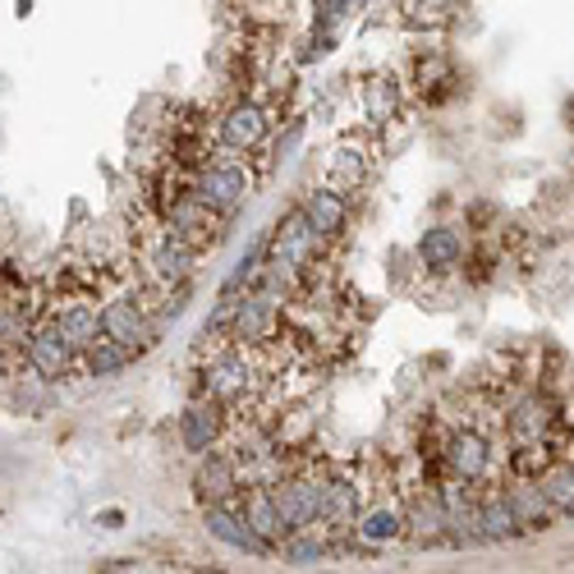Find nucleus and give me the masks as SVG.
<instances>
[{
  "label": "nucleus",
  "instance_id": "7",
  "mask_svg": "<svg viewBox=\"0 0 574 574\" xmlns=\"http://www.w3.org/2000/svg\"><path fill=\"white\" fill-rule=\"evenodd\" d=\"M253 390V368H249V354L244 349H230L221 358H211L207 368V396H217L221 405L244 400Z\"/></svg>",
  "mask_w": 574,
  "mask_h": 574
},
{
  "label": "nucleus",
  "instance_id": "8",
  "mask_svg": "<svg viewBox=\"0 0 574 574\" xmlns=\"http://www.w3.org/2000/svg\"><path fill=\"white\" fill-rule=\"evenodd\" d=\"M217 230H221V211L211 207V202H202L198 194L194 198H179L175 207H170V234H179L185 244H211L217 239Z\"/></svg>",
  "mask_w": 574,
  "mask_h": 574
},
{
  "label": "nucleus",
  "instance_id": "16",
  "mask_svg": "<svg viewBox=\"0 0 574 574\" xmlns=\"http://www.w3.org/2000/svg\"><path fill=\"white\" fill-rule=\"evenodd\" d=\"M304 217L313 221V230H317L322 239H336V234L345 230V221H349V207H345L341 189H313V194L304 198Z\"/></svg>",
  "mask_w": 574,
  "mask_h": 574
},
{
  "label": "nucleus",
  "instance_id": "15",
  "mask_svg": "<svg viewBox=\"0 0 574 574\" xmlns=\"http://www.w3.org/2000/svg\"><path fill=\"white\" fill-rule=\"evenodd\" d=\"M221 138H226V147H234V153H249V147H258L267 138V111L253 106V102L234 106L221 125Z\"/></svg>",
  "mask_w": 574,
  "mask_h": 574
},
{
  "label": "nucleus",
  "instance_id": "28",
  "mask_svg": "<svg viewBox=\"0 0 574 574\" xmlns=\"http://www.w3.org/2000/svg\"><path fill=\"white\" fill-rule=\"evenodd\" d=\"M364 102H368L373 119H390V115H396V106H400V93H396V83H390V79H377V83H368Z\"/></svg>",
  "mask_w": 574,
  "mask_h": 574
},
{
  "label": "nucleus",
  "instance_id": "27",
  "mask_svg": "<svg viewBox=\"0 0 574 574\" xmlns=\"http://www.w3.org/2000/svg\"><path fill=\"white\" fill-rule=\"evenodd\" d=\"M281 552H285V561H294V565H309V561H322V556H326V542H322L317 529L309 524V529H294V533L281 542Z\"/></svg>",
  "mask_w": 574,
  "mask_h": 574
},
{
  "label": "nucleus",
  "instance_id": "9",
  "mask_svg": "<svg viewBox=\"0 0 574 574\" xmlns=\"http://www.w3.org/2000/svg\"><path fill=\"white\" fill-rule=\"evenodd\" d=\"M102 336H111L115 345H125L129 354L147 349V317L138 309V299H111V304L102 309Z\"/></svg>",
  "mask_w": 574,
  "mask_h": 574
},
{
  "label": "nucleus",
  "instance_id": "17",
  "mask_svg": "<svg viewBox=\"0 0 574 574\" xmlns=\"http://www.w3.org/2000/svg\"><path fill=\"white\" fill-rule=\"evenodd\" d=\"M194 488L202 501H230L239 492V465L226 456H207L194 473Z\"/></svg>",
  "mask_w": 574,
  "mask_h": 574
},
{
  "label": "nucleus",
  "instance_id": "1",
  "mask_svg": "<svg viewBox=\"0 0 574 574\" xmlns=\"http://www.w3.org/2000/svg\"><path fill=\"white\" fill-rule=\"evenodd\" d=\"M249 194H253V179H249V170L239 161H217V166H207L202 179H198V198L217 207L221 217H230V211L244 207Z\"/></svg>",
  "mask_w": 574,
  "mask_h": 574
},
{
  "label": "nucleus",
  "instance_id": "25",
  "mask_svg": "<svg viewBox=\"0 0 574 574\" xmlns=\"http://www.w3.org/2000/svg\"><path fill=\"white\" fill-rule=\"evenodd\" d=\"M125 364H129V349H125V345H115L111 336H97L93 345L83 349V368L93 373V377H115Z\"/></svg>",
  "mask_w": 574,
  "mask_h": 574
},
{
  "label": "nucleus",
  "instance_id": "3",
  "mask_svg": "<svg viewBox=\"0 0 574 574\" xmlns=\"http://www.w3.org/2000/svg\"><path fill=\"white\" fill-rule=\"evenodd\" d=\"M317 253H322V234H317L313 221L304 217V207L290 211V217L276 226V239H271V258H281V262H290L294 271H304V267L317 262Z\"/></svg>",
  "mask_w": 574,
  "mask_h": 574
},
{
  "label": "nucleus",
  "instance_id": "14",
  "mask_svg": "<svg viewBox=\"0 0 574 574\" xmlns=\"http://www.w3.org/2000/svg\"><path fill=\"white\" fill-rule=\"evenodd\" d=\"M465 258V239L446 226H432L428 234L418 239V262L432 271V276H446V271H456Z\"/></svg>",
  "mask_w": 574,
  "mask_h": 574
},
{
  "label": "nucleus",
  "instance_id": "23",
  "mask_svg": "<svg viewBox=\"0 0 574 574\" xmlns=\"http://www.w3.org/2000/svg\"><path fill=\"white\" fill-rule=\"evenodd\" d=\"M55 322L65 326V336H70L79 349H87V345L102 336V313H97V304H87V299H74V304H65Z\"/></svg>",
  "mask_w": 574,
  "mask_h": 574
},
{
  "label": "nucleus",
  "instance_id": "6",
  "mask_svg": "<svg viewBox=\"0 0 574 574\" xmlns=\"http://www.w3.org/2000/svg\"><path fill=\"white\" fill-rule=\"evenodd\" d=\"M446 469L456 473V478H465V482H482V478H488L492 473V441H488V432L465 428V432L450 437Z\"/></svg>",
  "mask_w": 574,
  "mask_h": 574
},
{
  "label": "nucleus",
  "instance_id": "22",
  "mask_svg": "<svg viewBox=\"0 0 574 574\" xmlns=\"http://www.w3.org/2000/svg\"><path fill=\"white\" fill-rule=\"evenodd\" d=\"M510 505H515V515H520V529H524V533H542V529H547V524L556 520L552 501L542 497V488H538L533 478L524 482V488L510 492Z\"/></svg>",
  "mask_w": 574,
  "mask_h": 574
},
{
  "label": "nucleus",
  "instance_id": "12",
  "mask_svg": "<svg viewBox=\"0 0 574 574\" xmlns=\"http://www.w3.org/2000/svg\"><path fill=\"white\" fill-rule=\"evenodd\" d=\"M552 428H556V409L547 400H524L515 414H510L505 422V432L515 446H542V441H552Z\"/></svg>",
  "mask_w": 574,
  "mask_h": 574
},
{
  "label": "nucleus",
  "instance_id": "4",
  "mask_svg": "<svg viewBox=\"0 0 574 574\" xmlns=\"http://www.w3.org/2000/svg\"><path fill=\"white\" fill-rule=\"evenodd\" d=\"M276 492V505H281V515L294 529H309V524H322V497H326V478H285L281 488H271Z\"/></svg>",
  "mask_w": 574,
  "mask_h": 574
},
{
  "label": "nucleus",
  "instance_id": "21",
  "mask_svg": "<svg viewBox=\"0 0 574 574\" xmlns=\"http://www.w3.org/2000/svg\"><path fill=\"white\" fill-rule=\"evenodd\" d=\"M194 258H198V249H194V244H185V239H179V234L161 239L157 253H153V271H157V281H175V285H185V281H189V271H194Z\"/></svg>",
  "mask_w": 574,
  "mask_h": 574
},
{
  "label": "nucleus",
  "instance_id": "10",
  "mask_svg": "<svg viewBox=\"0 0 574 574\" xmlns=\"http://www.w3.org/2000/svg\"><path fill=\"white\" fill-rule=\"evenodd\" d=\"M276 304L281 299L276 294H267V290H253L239 299V309H234V341L239 345H262L271 336V326H276Z\"/></svg>",
  "mask_w": 574,
  "mask_h": 574
},
{
  "label": "nucleus",
  "instance_id": "29",
  "mask_svg": "<svg viewBox=\"0 0 574 574\" xmlns=\"http://www.w3.org/2000/svg\"><path fill=\"white\" fill-rule=\"evenodd\" d=\"M349 6H354V0H317V23L322 28H336L349 14Z\"/></svg>",
  "mask_w": 574,
  "mask_h": 574
},
{
  "label": "nucleus",
  "instance_id": "26",
  "mask_svg": "<svg viewBox=\"0 0 574 574\" xmlns=\"http://www.w3.org/2000/svg\"><path fill=\"white\" fill-rule=\"evenodd\" d=\"M364 175H368V157H364V147L341 143V147H336V161H331V185H336V189H354Z\"/></svg>",
  "mask_w": 574,
  "mask_h": 574
},
{
  "label": "nucleus",
  "instance_id": "5",
  "mask_svg": "<svg viewBox=\"0 0 574 574\" xmlns=\"http://www.w3.org/2000/svg\"><path fill=\"white\" fill-rule=\"evenodd\" d=\"M202 529L217 538V542H226V547H234V552H249V556H271V542H262L253 529H249V520L244 515H234V510L226 505V501H207V510H202Z\"/></svg>",
  "mask_w": 574,
  "mask_h": 574
},
{
  "label": "nucleus",
  "instance_id": "13",
  "mask_svg": "<svg viewBox=\"0 0 574 574\" xmlns=\"http://www.w3.org/2000/svg\"><path fill=\"white\" fill-rule=\"evenodd\" d=\"M217 432H221V400L217 396L189 405L185 418H179V437H185V446L194 450V456H207Z\"/></svg>",
  "mask_w": 574,
  "mask_h": 574
},
{
  "label": "nucleus",
  "instance_id": "20",
  "mask_svg": "<svg viewBox=\"0 0 574 574\" xmlns=\"http://www.w3.org/2000/svg\"><path fill=\"white\" fill-rule=\"evenodd\" d=\"M358 520V488L349 478H326V497H322V524L331 529H354Z\"/></svg>",
  "mask_w": 574,
  "mask_h": 574
},
{
  "label": "nucleus",
  "instance_id": "11",
  "mask_svg": "<svg viewBox=\"0 0 574 574\" xmlns=\"http://www.w3.org/2000/svg\"><path fill=\"white\" fill-rule=\"evenodd\" d=\"M239 515H244L249 529H253L262 542H271V547H281V542L290 538V524H285L281 505H276V492H271V488H253V492L244 497V510H239Z\"/></svg>",
  "mask_w": 574,
  "mask_h": 574
},
{
  "label": "nucleus",
  "instance_id": "2",
  "mask_svg": "<svg viewBox=\"0 0 574 574\" xmlns=\"http://www.w3.org/2000/svg\"><path fill=\"white\" fill-rule=\"evenodd\" d=\"M74 349L79 345L65 336V326L46 322V326H38L33 336H28V364H33V373H42L46 382H60L74 368Z\"/></svg>",
  "mask_w": 574,
  "mask_h": 574
},
{
  "label": "nucleus",
  "instance_id": "24",
  "mask_svg": "<svg viewBox=\"0 0 574 574\" xmlns=\"http://www.w3.org/2000/svg\"><path fill=\"white\" fill-rule=\"evenodd\" d=\"M405 529H409L405 515H400V510H390V505L368 510V515L354 524V533H358V542H364V547H386V542H396Z\"/></svg>",
  "mask_w": 574,
  "mask_h": 574
},
{
  "label": "nucleus",
  "instance_id": "18",
  "mask_svg": "<svg viewBox=\"0 0 574 574\" xmlns=\"http://www.w3.org/2000/svg\"><path fill=\"white\" fill-rule=\"evenodd\" d=\"M478 533H482V542H515V538H524V529H520V515H515V505H510V492L501 497H488L482 501V515H478Z\"/></svg>",
  "mask_w": 574,
  "mask_h": 574
},
{
  "label": "nucleus",
  "instance_id": "19",
  "mask_svg": "<svg viewBox=\"0 0 574 574\" xmlns=\"http://www.w3.org/2000/svg\"><path fill=\"white\" fill-rule=\"evenodd\" d=\"M533 482L552 501L556 515H574V460H547L533 473Z\"/></svg>",
  "mask_w": 574,
  "mask_h": 574
}]
</instances>
